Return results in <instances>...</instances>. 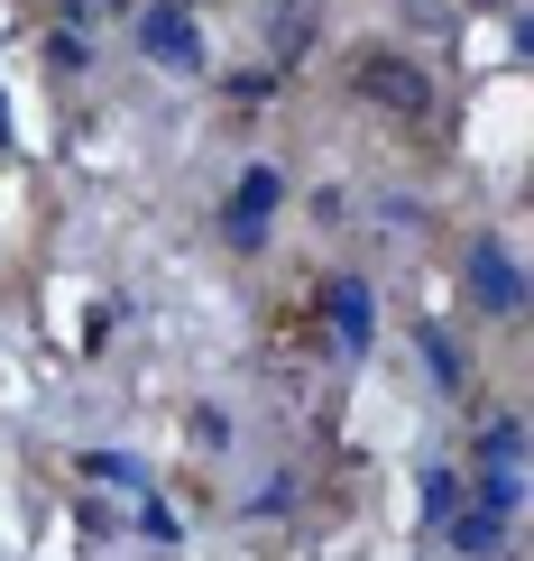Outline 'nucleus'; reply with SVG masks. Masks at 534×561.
<instances>
[{
  "label": "nucleus",
  "instance_id": "obj_1",
  "mask_svg": "<svg viewBox=\"0 0 534 561\" xmlns=\"http://www.w3.org/2000/svg\"><path fill=\"white\" fill-rule=\"evenodd\" d=\"M351 92H360L368 111H397V121H424V111H433V83H424V65L387 56V46H360V56H351Z\"/></svg>",
  "mask_w": 534,
  "mask_h": 561
},
{
  "label": "nucleus",
  "instance_id": "obj_2",
  "mask_svg": "<svg viewBox=\"0 0 534 561\" xmlns=\"http://www.w3.org/2000/svg\"><path fill=\"white\" fill-rule=\"evenodd\" d=\"M470 295H479V313H525V267H516V249L507 240H479L470 249Z\"/></svg>",
  "mask_w": 534,
  "mask_h": 561
},
{
  "label": "nucleus",
  "instance_id": "obj_3",
  "mask_svg": "<svg viewBox=\"0 0 534 561\" xmlns=\"http://www.w3.org/2000/svg\"><path fill=\"white\" fill-rule=\"evenodd\" d=\"M268 213H276V167H249L240 184H230V213H221V230L240 249H259L268 240Z\"/></svg>",
  "mask_w": 534,
  "mask_h": 561
},
{
  "label": "nucleus",
  "instance_id": "obj_4",
  "mask_svg": "<svg viewBox=\"0 0 534 561\" xmlns=\"http://www.w3.org/2000/svg\"><path fill=\"white\" fill-rule=\"evenodd\" d=\"M148 56L157 65H203V28L184 19V0H157L148 10Z\"/></svg>",
  "mask_w": 534,
  "mask_h": 561
},
{
  "label": "nucleus",
  "instance_id": "obj_5",
  "mask_svg": "<svg viewBox=\"0 0 534 561\" xmlns=\"http://www.w3.org/2000/svg\"><path fill=\"white\" fill-rule=\"evenodd\" d=\"M332 332H341V350H368V332H378V295L360 286V276H332Z\"/></svg>",
  "mask_w": 534,
  "mask_h": 561
},
{
  "label": "nucleus",
  "instance_id": "obj_6",
  "mask_svg": "<svg viewBox=\"0 0 534 561\" xmlns=\"http://www.w3.org/2000/svg\"><path fill=\"white\" fill-rule=\"evenodd\" d=\"M443 534H452V552H498L507 543V506L470 497V506H452V516H443Z\"/></svg>",
  "mask_w": 534,
  "mask_h": 561
},
{
  "label": "nucleus",
  "instance_id": "obj_7",
  "mask_svg": "<svg viewBox=\"0 0 534 561\" xmlns=\"http://www.w3.org/2000/svg\"><path fill=\"white\" fill-rule=\"evenodd\" d=\"M516 460H525V424L507 414V424H489V433H479V470H516Z\"/></svg>",
  "mask_w": 534,
  "mask_h": 561
},
{
  "label": "nucleus",
  "instance_id": "obj_8",
  "mask_svg": "<svg viewBox=\"0 0 534 561\" xmlns=\"http://www.w3.org/2000/svg\"><path fill=\"white\" fill-rule=\"evenodd\" d=\"M424 359H433V378H443V387H461V359H452L443 332H424Z\"/></svg>",
  "mask_w": 534,
  "mask_h": 561
},
{
  "label": "nucleus",
  "instance_id": "obj_9",
  "mask_svg": "<svg viewBox=\"0 0 534 561\" xmlns=\"http://www.w3.org/2000/svg\"><path fill=\"white\" fill-rule=\"evenodd\" d=\"M479 10H507V0H479Z\"/></svg>",
  "mask_w": 534,
  "mask_h": 561
}]
</instances>
